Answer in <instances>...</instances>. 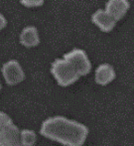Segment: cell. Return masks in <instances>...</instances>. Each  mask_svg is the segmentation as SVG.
Returning a JSON list of instances; mask_svg holds the SVG:
<instances>
[{
	"mask_svg": "<svg viewBox=\"0 0 134 146\" xmlns=\"http://www.w3.org/2000/svg\"><path fill=\"white\" fill-rule=\"evenodd\" d=\"M40 134L65 146H82L88 135V128L79 121L57 115L43 121Z\"/></svg>",
	"mask_w": 134,
	"mask_h": 146,
	"instance_id": "cell-1",
	"label": "cell"
},
{
	"mask_svg": "<svg viewBox=\"0 0 134 146\" xmlns=\"http://www.w3.org/2000/svg\"><path fill=\"white\" fill-rule=\"evenodd\" d=\"M51 74L61 87H69L80 79L73 67L64 59H56L51 65Z\"/></svg>",
	"mask_w": 134,
	"mask_h": 146,
	"instance_id": "cell-2",
	"label": "cell"
},
{
	"mask_svg": "<svg viewBox=\"0 0 134 146\" xmlns=\"http://www.w3.org/2000/svg\"><path fill=\"white\" fill-rule=\"evenodd\" d=\"M63 59L75 69L80 77L86 76L92 71V63L88 59V54L82 49H73L70 52L66 53L63 56Z\"/></svg>",
	"mask_w": 134,
	"mask_h": 146,
	"instance_id": "cell-3",
	"label": "cell"
},
{
	"mask_svg": "<svg viewBox=\"0 0 134 146\" xmlns=\"http://www.w3.org/2000/svg\"><path fill=\"white\" fill-rule=\"evenodd\" d=\"M2 75L6 84L9 86H15L25 80V73L21 65L16 60H10L2 66Z\"/></svg>",
	"mask_w": 134,
	"mask_h": 146,
	"instance_id": "cell-4",
	"label": "cell"
},
{
	"mask_svg": "<svg viewBox=\"0 0 134 146\" xmlns=\"http://www.w3.org/2000/svg\"><path fill=\"white\" fill-rule=\"evenodd\" d=\"M0 146H23L20 137V129L14 122L0 131Z\"/></svg>",
	"mask_w": 134,
	"mask_h": 146,
	"instance_id": "cell-5",
	"label": "cell"
},
{
	"mask_svg": "<svg viewBox=\"0 0 134 146\" xmlns=\"http://www.w3.org/2000/svg\"><path fill=\"white\" fill-rule=\"evenodd\" d=\"M129 7L128 0H108L105 4V11L117 22L126 15Z\"/></svg>",
	"mask_w": 134,
	"mask_h": 146,
	"instance_id": "cell-6",
	"label": "cell"
},
{
	"mask_svg": "<svg viewBox=\"0 0 134 146\" xmlns=\"http://www.w3.org/2000/svg\"><path fill=\"white\" fill-rule=\"evenodd\" d=\"M92 22L96 25L102 32L108 33L113 30L116 25V21L103 9H98L92 14Z\"/></svg>",
	"mask_w": 134,
	"mask_h": 146,
	"instance_id": "cell-7",
	"label": "cell"
},
{
	"mask_svg": "<svg viewBox=\"0 0 134 146\" xmlns=\"http://www.w3.org/2000/svg\"><path fill=\"white\" fill-rule=\"evenodd\" d=\"M116 77V74L111 65L107 63L100 64L96 70L94 80L96 83L100 86H106L110 84Z\"/></svg>",
	"mask_w": 134,
	"mask_h": 146,
	"instance_id": "cell-8",
	"label": "cell"
},
{
	"mask_svg": "<svg viewBox=\"0 0 134 146\" xmlns=\"http://www.w3.org/2000/svg\"><path fill=\"white\" fill-rule=\"evenodd\" d=\"M20 43L26 48L36 47L40 43L38 29L34 26H27L20 34Z\"/></svg>",
	"mask_w": 134,
	"mask_h": 146,
	"instance_id": "cell-9",
	"label": "cell"
},
{
	"mask_svg": "<svg viewBox=\"0 0 134 146\" xmlns=\"http://www.w3.org/2000/svg\"><path fill=\"white\" fill-rule=\"evenodd\" d=\"M20 137L23 146H34L37 141V134L31 129H22L20 130Z\"/></svg>",
	"mask_w": 134,
	"mask_h": 146,
	"instance_id": "cell-10",
	"label": "cell"
},
{
	"mask_svg": "<svg viewBox=\"0 0 134 146\" xmlns=\"http://www.w3.org/2000/svg\"><path fill=\"white\" fill-rule=\"evenodd\" d=\"M11 123H13V120H12L11 117L4 111H0V131L5 128L6 126H8L9 124H11Z\"/></svg>",
	"mask_w": 134,
	"mask_h": 146,
	"instance_id": "cell-11",
	"label": "cell"
},
{
	"mask_svg": "<svg viewBox=\"0 0 134 146\" xmlns=\"http://www.w3.org/2000/svg\"><path fill=\"white\" fill-rule=\"evenodd\" d=\"M22 5L25 7L32 8V7H39L44 4V0H20Z\"/></svg>",
	"mask_w": 134,
	"mask_h": 146,
	"instance_id": "cell-12",
	"label": "cell"
},
{
	"mask_svg": "<svg viewBox=\"0 0 134 146\" xmlns=\"http://www.w3.org/2000/svg\"><path fill=\"white\" fill-rule=\"evenodd\" d=\"M6 25H7V20L4 17L3 14L0 13V31L2 29H4V28L6 27Z\"/></svg>",
	"mask_w": 134,
	"mask_h": 146,
	"instance_id": "cell-13",
	"label": "cell"
},
{
	"mask_svg": "<svg viewBox=\"0 0 134 146\" xmlns=\"http://www.w3.org/2000/svg\"><path fill=\"white\" fill-rule=\"evenodd\" d=\"M2 90V85H1V82H0V92H1Z\"/></svg>",
	"mask_w": 134,
	"mask_h": 146,
	"instance_id": "cell-14",
	"label": "cell"
}]
</instances>
